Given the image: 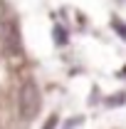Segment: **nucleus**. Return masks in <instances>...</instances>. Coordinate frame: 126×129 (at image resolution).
<instances>
[{
  "mask_svg": "<svg viewBox=\"0 0 126 129\" xmlns=\"http://www.w3.org/2000/svg\"><path fill=\"white\" fill-rule=\"evenodd\" d=\"M42 109V92L35 80H25L15 92V112L25 122H32Z\"/></svg>",
  "mask_w": 126,
  "mask_h": 129,
  "instance_id": "nucleus-1",
  "label": "nucleus"
},
{
  "mask_svg": "<svg viewBox=\"0 0 126 129\" xmlns=\"http://www.w3.org/2000/svg\"><path fill=\"white\" fill-rule=\"evenodd\" d=\"M0 50L13 60L17 55L22 57V30L15 15L0 17Z\"/></svg>",
  "mask_w": 126,
  "mask_h": 129,
  "instance_id": "nucleus-2",
  "label": "nucleus"
},
{
  "mask_svg": "<svg viewBox=\"0 0 126 129\" xmlns=\"http://www.w3.org/2000/svg\"><path fill=\"white\" fill-rule=\"evenodd\" d=\"M52 37H54V42L57 45H67L69 40V35H67V27H62V25H54V30H52Z\"/></svg>",
  "mask_w": 126,
  "mask_h": 129,
  "instance_id": "nucleus-3",
  "label": "nucleus"
},
{
  "mask_svg": "<svg viewBox=\"0 0 126 129\" xmlns=\"http://www.w3.org/2000/svg\"><path fill=\"white\" fill-rule=\"evenodd\" d=\"M124 102H126V94H124V92H119V94H111V97H109V102H106V107H116V104L121 107Z\"/></svg>",
  "mask_w": 126,
  "mask_h": 129,
  "instance_id": "nucleus-4",
  "label": "nucleus"
},
{
  "mask_svg": "<svg viewBox=\"0 0 126 129\" xmlns=\"http://www.w3.org/2000/svg\"><path fill=\"white\" fill-rule=\"evenodd\" d=\"M82 124H84V117H72L69 122H64V124H62V129H79Z\"/></svg>",
  "mask_w": 126,
  "mask_h": 129,
  "instance_id": "nucleus-5",
  "label": "nucleus"
},
{
  "mask_svg": "<svg viewBox=\"0 0 126 129\" xmlns=\"http://www.w3.org/2000/svg\"><path fill=\"white\" fill-rule=\"evenodd\" d=\"M111 27H114V32H116V35H121V37L126 40V25L121 22V20H114V22H111Z\"/></svg>",
  "mask_w": 126,
  "mask_h": 129,
  "instance_id": "nucleus-6",
  "label": "nucleus"
},
{
  "mask_svg": "<svg viewBox=\"0 0 126 129\" xmlns=\"http://www.w3.org/2000/svg\"><path fill=\"white\" fill-rule=\"evenodd\" d=\"M57 124H59V117L52 114V117H47V122L42 124V129H57Z\"/></svg>",
  "mask_w": 126,
  "mask_h": 129,
  "instance_id": "nucleus-7",
  "label": "nucleus"
},
{
  "mask_svg": "<svg viewBox=\"0 0 126 129\" xmlns=\"http://www.w3.org/2000/svg\"><path fill=\"white\" fill-rule=\"evenodd\" d=\"M124 3H126V0H124Z\"/></svg>",
  "mask_w": 126,
  "mask_h": 129,
  "instance_id": "nucleus-8",
  "label": "nucleus"
}]
</instances>
